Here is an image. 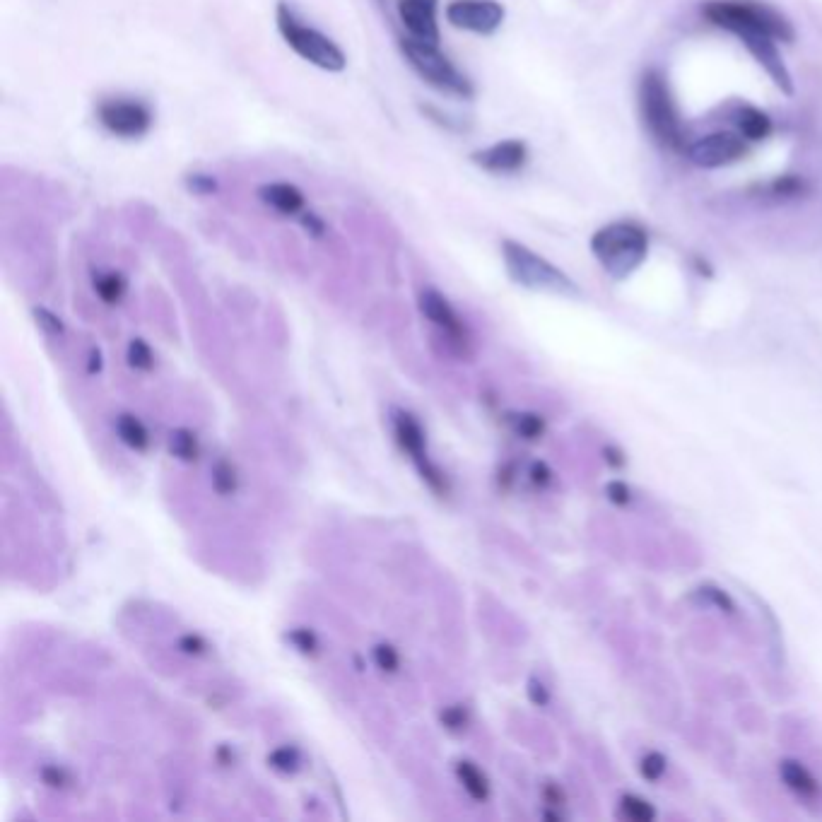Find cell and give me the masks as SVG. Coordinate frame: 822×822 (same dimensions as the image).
<instances>
[{"label": "cell", "instance_id": "6da1fadb", "mask_svg": "<svg viewBox=\"0 0 822 822\" xmlns=\"http://www.w3.org/2000/svg\"><path fill=\"white\" fill-rule=\"evenodd\" d=\"M591 251L610 278L622 280L647 258L649 234L639 222H610L591 237Z\"/></svg>", "mask_w": 822, "mask_h": 822}, {"label": "cell", "instance_id": "7a4b0ae2", "mask_svg": "<svg viewBox=\"0 0 822 822\" xmlns=\"http://www.w3.org/2000/svg\"><path fill=\"white\" fill-rule=\"evenodd\" d=\"M704 17L731 34L765 32L782 44H791L796 39L791 22L760 0H709L704 5Z\"/></svg>", "mask_w": 822, "mask_h": 822}, {"label": "cell", "instance_id": "3957f363", "mask_svg": "<svg viewBox=\"0 0 822 822\" xmlns=\"http://www.w3.org/2000/svg\"><path fill=\"white\" fill-rule=\"evenodd\" d=\"M639 109L651 138L668 150L685 152V126L675 107L671 87L659 70H647L639 82Z\"/></svg>", "mask_w": 822, "mask_h": 822}, {"label": "cell", "instance_id": "277c9868", "mask_svg": "<svg viewBox=\"0 0 822 822\" xmlns=\"http://www.w3.org/2000/svg\"><path fill=\"white\" fill-rule=\"evenodd\" d=\"M502 256L509 278L521 287L555 292V295H577L579 292V287L574 285L572 278H567L560 268L553 266L550 261H545L543 256H538L536 251H531L524 244L504 239Z\"/></svg>", "mask_w": 822, "mask_h": 822}, {"label": "cell", "instance_id": "5b68a950", "mask_svg": "<svg viewBox=\"0 0 822 822\" xmlns=\"http://www.w3.org/2000/svg\"><path fill=\"white\" fill-rule=\"evenodd\" d=\"M401 49L405 61L410 63V68H413L427 85L434 87V90L461 99L473 97L471 80L449 61V56L439 51V44L408 37L401 41Z\"/></svg>", "mask_w": 822, "mask_h": 822}, {"label": "cell", "instance_id": "8992f818", "mask_svg": "<svg viewBox=\"0 0 822 822\" xmlns=\"http://www.w3.org/2000/svg\"><path fill=\"white\" fill-rule=\"evenodd\" d=\"M278 29L283 34L285 44L299 58L309 61L311 66L328 70V73H340V70H345V66H348V58H345L343 49H340L336 41L326 37L319 29L302 25L287 5H278Z\"/></svg>", "mask_w": 822, "mask_h": 822}, {"label": "cell", "instance_id": "52a82bcc", "mask_svg": "<svg viewBox=\"0 0 822 822\" xmlns=\"http://www.w3.org/2000/svg\"><path fill=\"white\" fill-rule=\"evenodd\" d=\"M97 119L104 131L123 140L143 138L152 126V111L133 97H109L97 107Z\"/></svg>", "mask_w": 822, "mask_h": 822}, {"label": "cell", "instance_id": "ba28073f", "mask_svg": "<svg viewBox=\"0 0 822 822\" xmlns=\"http://www.w3.org/2000/svg\"><path fill=\"white\" fill-rule=\"evenodd\" d=\"M745 155H748V143L743 135L728 131L709 133L704 138L692 140L685 148V157L702 169L728 167V164L741 162Z\"/></svg>", "mask_w": 822, "mask_h": 822}, {"label": "cell", "instance_id": "9c48e42d", "mask_svg": "<svg viewBox=\"0 0 822 822\" xmlns=\"http://www.w3.org/2000/svg\"><path fill=\"white\" fill-rule=\"evenodd\" d=\"M504 5L497 0H454L446 5V22L463 32L490 37L504 22Z\"/></svg>", "mask_w": 822, "mask_h": 822}, {"label": "cell", "instance_id": "30bf717a", "mask_svg": "<svg viewBox=\"0 0 822 822\" xmlns=\"http://www.w3.org/2000/svg\"><path fill=\"white\" fill-rule=\"evenodd\" d=\"M420 311H422V316H425L432 326H437L439 331H442L444 336L449 338L461 352L468 348V343H471V338H468V328L442 292L434 290V287H425V290L420 292Z\"/></svg>", "mask_w": 822, "mask_h": 822}, {"label": "cell", "instance_id": "8fae6325", "mask_svg": "<svg viewBox=\"0 0 822 822\" xmlns=\"http://www.w3.org/2000/svg\"><path fill=\"white\" fill-rule=\"evenodd\" d=\"M736 37L743 41V46L753 54L755 61L767 70V75L774 80V85H777L784 95H794V80H791L789 68H786L784 58L779 54V41L769 37L765 32H741L736 34Z\"/></svg>", "mask_w": 822, "mask_h": 822}, {"label": "cell", "instance_id": "7c38bea8", "mask_svg": "<svg viewBox=\"0 0 822 822\" xmlns=\"http://www.w3.org/2000/svg\"><path fill=\"white\" fill-rule=\"evenodd\" d=\"M471 160L490 174H514L528 162V148L524 140H502L490 148L475 150Z\"/></svg>", "mask_w": 822, "mask_h": 822}, {"label": "cell", "instance_id": "4fadbf2b", "mask_svg": "<svg viewBox=\"0 0 822 822\" xmlns=\"http://www.w3.org/2000/svg\"><path fill=\"white\" fill-rule=\"evenodd\" d=\"M439 0H398V17L413 39L439 44Z\"/></svg>", "mask_w": 822, "mask_h": 822}, {"label": "cell", "instance_id": "5bb4252c", "mask_svg": "<svg viewBox=\"0 0 822 822\" xmlns=\"http://www.w3.org/2000/svg\"><path fill=\"white\" fill-rule=\"evenodd\" d=\"M393 432H396V442L405 454L415 463H422L427 459V434L422 430L420 420L415 415L398 410L393 415Z\"/></svg>", "mask_w": 822, "mask_h": 822}, {"label": "cell", "instance_id": "9a60e30c", "mask_svg": "<svg viewBox=\"0 0 822 822\" xmlns=\"http://www.w3.org/2000/svg\"><path fill=\"white\" fill-rule=\"evenodd\" d=\"M261 201L270 205L275 213L290 217L304 213V193L297 189L295 184H285V181H273V184H263L258 189Z\"/></svg>", "mask_w": 822, "mask_h": 822}, {"label": "cell", "instance_id": "2e32d148", "mask_svg": "<svg viewBox=\"0 0 822 822\" xmlns=\"http://www.w3.org/2000/svg\"><path fill=\"white\" fill-rule=\"evenodd\" d=\"M736 128L745 140L757 143V140H765L772 133V119L762 109L743 104L736 114Z\"/></svg>", "mask_w": 822, "mask_h": 822}, {"label": "cell", "instance_id": "e0dca14e", "mask_svg": "<svg viewBox=\"0 0 822 822\" xmlns=\"http://www.w3.org/2000/svg\"><path fill=\"white\" fill-rule=\"evenodd\" d=\"M456 777H459L463 789H466V794L471 796L473 801H487V796H490V782H487L485 772L478 765H473V762L468 760L459 762V765H456Z\"/></svg>", "mask_w": 822, "mask_h": 822}, {"label": "cell", "instance_id": "ac0fdd59", "mask_svg": "<svg viewBox=\"0 0 822 822\" xmlns=\"http://www.w3.org/2000/svg\"><path fill=\"white\" fill-rule=\"evenodd\" d=\"M116 434L126 446H131L135 451H145L150 446V432L148 427L143 425L135 415H121L116 420Z\"/></svg>", "mask_w": 822, "mask_h": 822}, {"label": "cell", "instance_id": "d6986e66", "mask_svg": "<svg viewBox=\"0 0 822 822\" xmlns=\"http://www.w3.org/2000/svg\"><path fill=\"white\" fill-rule=\"evenodd\" d=\"M126 278H123L121 273H114V270H109V273H99L95 278V290L102 302L107 304H119L123 295H126Z\"/></svg>", "mask_w": 822, "mask_h": 822}, {"label": "cell", "instance_id": "ffe728a7", "mask_svg": "<svg viewBox=\"0 0 822 822\" xmlns=\"http://www.w3.org/2000/svg\"><path fill=\"white\" fill-rule=\"evenodd\" d=\"M169 451L181 461H198V456H201V444H198L196 432L176 430L169 434Z\"/></svg>", "mask_w": 822, "mask_h": 822}, {"label": "cell", "instance_id": "44dd1931", "mask_svg": "<svg viewBox=\"0 0 822 822\" xmlns=\"http://www.w3.org/2000/svg\"><path fill=\"white\" fill-rule=\"evenodd\" d=\"M782 774H784L786 786H789V789H794L796 794L810 796V794H815V791H818V784H815V779L810 777L808 769L796 765V762H784Z\"/></svg>", "mask_w": 822, "mask_h": 822}, {"label": "cell", "instance_id": "7402d4cb", "mask_svg": "<svg viewBox=\"0 0 822 822\" xmlns=\"http://www.w3.org/2000/svg\"><path fill=\"white\" fill-rule=\"evenodd\" d=\"M213 487L217 495H222V497H230L239 490V473H237V468H234V463H230L227 459H220L215 463Z\"/></svg>", "mask_w": 822, "mask_h": 822}, {"label": "cell", "instance_id": "603a6c76", "mask_svg": "<svg viewBox=\"0 0 822 822\" xmlns=\"http://www.w3.org/2000/svg\"><path fill=\"white\" fill-rule=\"evenodd\" d=\"M128 364H131L133 369H140V372H150V369L155 367V352H152V348L143 338H135L131 340V345H128Z\"/></svg>", "mask_w": 822, "mask_h": 822}, {"label": "cell", "instance_id": "cb8c5ba5", "mask_svg": "<svg viewBox=\"0 0 822 822\" xmlns=\"http://www.w3.org/2000/svg\"><path fill=\"white\" fill-rule=\"evenodd\" d=\"M268 762H270V767L290 774V772H297L299 765H302V757H299L297 748H292V745H283V748L273 750V753L268 755Z\"/></svg>", "mask_w": 822, "mask_h": 822}, {"label": "cell", "instance_id": "d4e9b609", "mask_svg": "<svg viewBox=\"0 0 822 822\" xmlns=\"http://www.w3.org/2000/svg\"><path fill=\"white\" fill-rule=\"evenodd\" d=\"M439 721L446 731L451 733H461L463 728L468 726V712L461 707V704H451V707H444L442 714H439Z\"/></svg>", "mask_w": 822, "mask_h": 822}, {"label": "cell", "instance_id": "484cf974", "mask_svg": "<svg viewBox=\"0 0 822 822\" xmlns=\"http://www.w3.org/2000/svg\"><path fill=\"white\" fill-rule=\"evenodd\" d=\"M372 656L374 663H377L384 673H398V668H401V656H398V651L393 649L391 644H377Z\"/></svg>", "mask_w": 822, "mask_h": 822}, {"label": "cell", "instance_id": "4316f807", "mask_svg": "<svg viewBox=\"0 0 822 822\" xmlns=\"http://www.w3.org/2000/svg\"><path fill=\"white\" fill-rule=\"evenodd\" d=\"M41 782L46 786H51V789H66V786L73 784V777H70L68 769L58 767V765H46L41 767Z\"/></svg>", "mask_w": 822, "mask_h": 822}, {"label": "cell", "instance_id": "83f0119b", "mask_svg": "<svg viewBox=\"0 0 822 822\" xmlns=\"http://www.w3.org/2000/svg\"><path fill=\"white\" fill-rule=\"evenodd\" d=\"M287 639H290L292 642V647L295 649H299L302 651V654H316V651H319V639H316V634L311 632V630H292L290 634H287Z\"/></svg>", "mask_w": 822, "mask_h": 822}, {"label": "cell", "instance_id": "f1b7e54d", "mask_svg": "<svg viewBox=\"0 0 822 822\" xmlns=\"http://www.w3.org/2000/svg\"><path fill=\"white\" fill-rule=\"evenodd\" d=\"M516 432L524 439H538L543 434V420L538 415H519L516 418Z\"/></svg>", "mask_w": 822, "mask_h": 822}, {"label": "cell", "instance_id": "f546056e", "mask_svg": "<svg viewBox=\"0 0 822 822\" xmlns=\"http://www.w3.org/2000/svg\"><path fill=\"white\" fill-rule=\"evenodd\" d=\"M622 810H625L627 818H632V820H649V818H654V810H651V808L647 806V803L639 801V798H634V796H627L625 801H622Z\"/></svg>", "mask_w": 822, "mask_h": 822}, {"label": "cell", "instance_id": "4dcf8cb0", "mask_svg": "<svg viewBox=\"0 0 822 822\" xmlns=\"http://www.w3.org/2000/svg\"><path fill=\"white\" fill-rule=\"evenodd\" d=\"M179 649L191 656H201L208 651V642H205L201 634H184V637L179 639Z\"/></svg>", "mask_w": 822, "mask_h": 822}, {"label": "cell", "instance_id": "1f68e13d", "mask_svg": "<svg viewBox=\"0 0 822 822\" xmlns=\"http://www.w3.org/2000/svg\"><path fill=\"white\" fill-rule=\"evenodd\" d=\"M34 316H37L39 324L44 326L49 333H54V336H61V333H63L61 319H58L56 314H51L49 309H34Z\"/></svg>", "mask_w": 822, "mask_h": 822}, {"label": "cell", "instance_id": "d6a6232c", "mask_svg": "<svg viewBox=\"0 0 822 822\" xmlns=\"http://www.w3.org/2000/svg\"><path fill=\"white\" fill-rule=\"evenodd\" d=\"M189 189L193 193H201V196H205V193H213L217 189V184H215L213 176H208V174H191L189 176Z\"/></svg>", "mask_w": 822, "mask_h": 822}, {"label": "cell", "instance_id": "836d02e7", "mask_svg": "<svg viewBox=\"0 0 822 822\" xmlns=\"http://www.w3.org/2000/svg\"><path fill=\"white\" fill-rule=\"evenodd\" d=\"M774 189H777V196H796V193L803 189V184L794 179V176H784V179H779L777 184H774Z\"/></svg>", "mask_w": 822, "mask_h": 822}, {"label": "cell", "instance_id": "e575fe53", "mask_svg": "<svg viewBox=\"0 0 822 822\" xmlns=\"http://www.w3.org/2000/svg\"><path fill=\"white\" fill-rule=\"evenodd\" d=\"M302 225L304 230L314 234V237H321V234H324V222H321L314 213H302Z\"/></svg>", "mask_w": 822, "mask_h": 822}]
</instances>
